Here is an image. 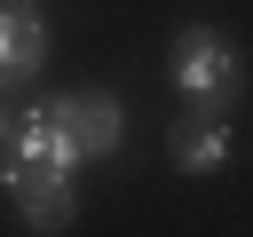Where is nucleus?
Returning a JSON list of instances; mask_svg holds the SVG:
<instances>
[{"label": "nucleus", "instance_id": "obj_1", "mask_svg": "<svg viewBox=\"0 0 253 237\" xmlns=\"http://www.w3.org/2000/svg\"><path fill=\"white\" fill-rule=\"evenodd\" d=\"M174 87L190 111H229L245 87V55L221 24H182L174 32Z\"/></svg>", "mask_w": 253, "mask_h": 237}, {"label": "nucleus", "instance_id": "obj_2", "mask_svg": "<svg viewBox=\"0 0 253 237\" xmlns=\"http://www.w3.org/2000/svg\"><path fill=\"white\" fill-rule=\"evenodd\" d=\"M0 190L16 205V221L32 237H55L79 221V174H55V166H0Z\"/></svg>", "mask_w": 253, "mask_h": 237}, {"label": "nucleus", "instance_id": "obj_3", "mask_svg": "<svg viewBox=\"0 0 253 237\" xmlns=\"http://www.w3.org/2000/svg\"><path fill=\"white\" fill-rule=\"evenodd\" d=\"M47 103H55V118H63V134L79 142L87 166L119 158V142H126V103H119L111 87H71V95H47Z\"/></svg>", "mask_w": 253, "mask_h": 237}, {"label": "nucleus", "instance_id": "obj_4", "mask_svg": "<svg viewBox=\"0 0 253 237\" xmlns=\"http://www.w3.org/2000/svg\"><path fill=\"white\" fill-rule=\"evenodd\" d=\"M0 166H55V174H79L87 158H79V142L63 134L55 103H24L16 126H8V142H0Z\"/></svg>", "mask_w": 253, "mask_h": 237}, {"label": "nucleus", "instance_id": "obj_5", "mask_svg": "<svg viewBox=\"0 0 253 237\" xmlns=\"http://www.w3.org/2000/svg\"><path fill=\"white\" fill-rule=\"evenodd\" d=\"M166 158H174L182 174H221V166L237 158V126H229L221 111H182L174 134H166Z\"/></svg>", "mask_w": 253, "mask_h": 237}, {"label": "nucleus", "instance_id": "obj_6", "mask_svg": "<svg viewBox=\"0 0 253 237\" xmlns=\"http://www.w3.org/2000/svg\"><path fill=\"white\" fill-rule=\"evenodd\" d=\"M40 63H47V16H40V0H0V87L40 79Z\"/></svg>", "mask_w": 253, "mask_h": 237}, {"label": "nucleus", "instance_id": "obj_7", "mask_svg": "<svg viewBox=\"0 0 253 237\" xmlns=\"http://www.w3.org/2000/svg\"><path fill=\"white\" fill-rule=\"evenodd\" d=\"M8 126H16V111H8V87H0V142H8Z\"/></svg>", "mask_w": 253, "mask_h": 237}]
</instances>
